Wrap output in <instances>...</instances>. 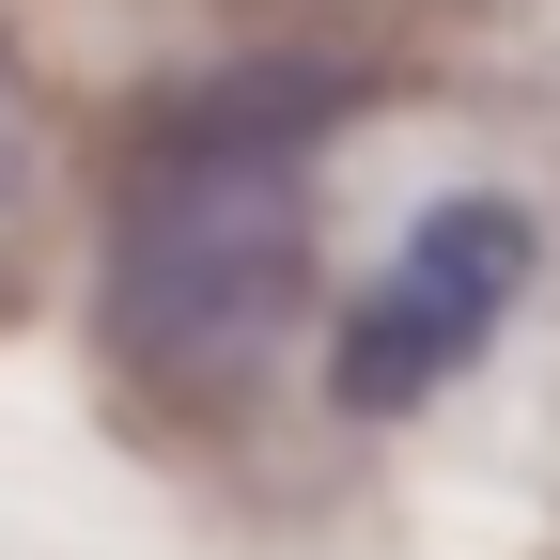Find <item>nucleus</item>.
<instances>
[{
	"instance_id": "nucleus-3",
	"label": "nucleus",
	"mask_w": 560,
	"mask_h": 560,
	"mask_svg": "<svg viewBox=\"0 0 560 560\" xmlns=\"http://www.w3.org/2000/svg\"><path fill=\"white\" fill-rule=\"evenodd\" d=\"M32 172H47V109H32V79H16V47H0V219L32 202Z\"/></svg>"
},
{
	"instance_id": "nucleus-1",
	"label": "nucleus",
	"mask_w": 560,
	"mask_h": 560,
	"mask_svg": "<svg viewBox=\"0 0 560 560\" xmlns=\"http://www.w3.org/2000/svg\"><path fill=\"white\" fill-rule=\"evenodd\" d=\"M342 125V79H202L109 202V374L172 420H234L312 296V156Z\"/></svg>"
},
{
	"instance_id": "nucleus-2",
	"label": "nucleus",
	"mask_w": 560,
	"mask_h": 560,
	"mask_svg": "<svg viewBox=\"0 0 560 560\" xmlns=\"http://www.w3.org/2000/svg\"><path fill=\"white\" fill-rule=\"evenodd\" d=\"M545 280V219L514 187H436L405 219V249L327 312V420H420L452 374L499 359L514 296Z\"/></svg>"
}]
</instances>
